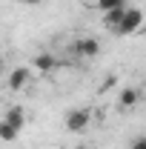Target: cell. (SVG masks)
<instances>
[{
  "instance_id": "4fadbf2b",
  "label": "cell",
  "mask_w": 146,
  "mask_h": 149,
  "mask_svg": "<svg viewBox=\"0 0 146 149\" xmlns=\"http://www.w3.org/2000/svg\"><path fill=\"white\" fill-rule=\"evenodd\" d=\"M26 3H29V6H40L43 0H26Z\"/></svg>"
},
{
  "instance_id": "5bb4252c",
  "label": "cell",
  "mask_w": 146,
  "mask_h": 149,
  "mask_svg": "<svg viewBox=\"0 0 146 149\" xmlns=\"http://www.w3.org/2000/svg\"><path fill=\"white\" fill-rule=\"evenodd\" d=\"M20 3H26V0H20Z\"/></svg>"
},
{
  "instance_id": "30bf717a",
  "label": "cell",
  "mask_w": 146,
  "mask_h": 149,
  "mask_svg": "<svg viewBox=\"0 0 146 149\" xmlns=\"http://www.w3.org/2000/svg\"><path fill=\"white\" fill-rule=\"evenodd\" d=\"M100 12H112V9H120V6H126V0H97L95 3Z\"/></svg>"
},
{
  "instance_id": "52a82bcc",
  "label": "cell",
  "mask_w": 146,
  "mask_h": 149,
  "mask_svg": "<svg viewBox=\"0 0 146 149\" xmlns=\"http://www.w3.org/2000/svg\"><path fill=\"white\" fill-rule=\"evenodd\" d=\"M138 100H140V92H138V89H129V86H126V89H120V95H117V103H120L123 109L135 106Z\"/></svg>"
},
{
  "instance_id": "7c38bea8",
  "label": "cell",
  "mask_w": 146,
  "mask_h": 149,
  "mask_svg": "<svg viewBox=\"0 0 146 149\" xmlns=\"http://www.w3.org/2000/svg\"><path fill=\"white\" fill-rule=\"evenodd\" d=\"M129 149H146V138H138V141H132V146Z\"/></svg>"
},
{
  "instance_id": "277c9868",
  "label": "cell",
  "mask_w": 146,
  "mask_h": 149,
  "mask_svg": "<svg viewBox=\"0 0 146 149\" xmlns=\"http://www.w3.org/2000/svg\"><path fill=\"white\" fill-rule=\"evenodd\" d=\"M74 52L83 55V57H95L100 52V40H97V37H80V40L74 43Z\"/></svg>"
},
{
  "instance_id": "7a4b0ae2",
  "label": "cell",
  "mask_w": 146,
  "mask_h": 149,
  "mask_svg": "<svg viewBox=\"0 0 146 149\" xmlns=\"http://www.w3.org/2000/svg\"><path fill=\"white\" fill-rule=\"evenodd\" d=\"M92 120V112L89 109H72L66 115V129L69 132H83Z\"/></svg>"
},
{
  "instance_id": "ba28073f",
  "label": "cell",
  "mask_w": 146,
  "mask_h": 149,
  "mask_svg": "<svg viewBox=\"0 0 146 149\" xmlns=\"http://www.w3.org/2000/svg\"><path fill=\"white\" fill-rule=\"evenodd\" d=\"M17 135H20L17 126H12L9 120H0V141H3V143H15Z\"/></svg>"
},
{
  "instance_id": "6da1fadb",
  "label": "cell",
  "mask_w": 146,
  "mask_h": 149,
  "mask_svg": "<svg viewBox=\"0 0 146 149\" xmlns=\"http://www.w3.org/2000/svg\"><path fill=\"white\" fill-rule=\"evenodd\" d=\"M143 23H146L143 9H138V6H129L126 15H123V20H120V26L115 29V35H138V32L143 29Z\"/></svg>"
},
{
  "instance_id": "9a60e30c",
  "label": "cell",
  "mask_w": 146,
  "mask_h": 149,
  "mask_svg": "<svg viewBox=\"0 0 146 149\" xmlns=\"http://www.w3.org/2000/svg\"><path fill=\"white\" fill-rule=\"evenodd\" d=\"M80 149H83V146H80Z\"/></svg>"
},
{
  "instance_id": "5b68a950",
  "label": "cell",
  "mask_w": 146,
  "mask_h": 149,
  "mask_svg": "<svg viewBox=\"0 0 146 149\" xmlns=\"http://www.w3.org/2000/svg\"><path fill=\"white\" fill-rule=\"evenodd\" d=\"M126 9H129V6H120V9H112V12H103V26L115 32V29L120 26V20H123V15H126Z\"/></svg>"
},
{
  "instance_id": "8992f818",
  "label": "cell",
  "mask_w": 146,
  "mask_h": 149,
  "mask_svg": "<svg viewBox=\"0 0 146 149\" xmlns=\"http://www.w3.org/2000/svg\"><path fill=\"white\" fill-rule=\"evenodd\" d=\"M55 66H57V60L49 55V52H40V55L35 57V69H37V74H49Z\"/></svg>"
},
{
  "instance_id": "9c48e42d",
  "label": "cell",
  "mask_w": 146,
  "mask_h": 149,
  "mask_svg": "<svg viewBox=\"0 0 146 149\" xmlns=\"http://www.w3.org/2000/svg\"><path fill=\"white\" fill-rule=\"evenodd\" d=\"M3 120H9L12 126L23 129V123H26V112H23V106H12V109L6 112V118H3Z\"/></svg>"
},
{
  "instance_id": "3957f363",
  "label": "cell",
  "mask_w": 146,
  "mask_h": 149,
  "mask_svg": "<svg viewBox=\"0 0 146 149\" xmlns=\"http://www.w3.org/2000/svg\"><path fill=\"white\" fill-rule=\"evenodd\" d=\"M29 80H32V69L17 66L15 72L9 74V89H12V92H23V89L29 86Z\"/></svg>"
},
{
  "instance_id": "8fae6325",
  "label": "cell",
  "mask_w": 146,
  "mask_h": 149,
  "mask_svg": "<svg viewBox=\"0 0 146 149\" xmlns=\"http://www.w3.org/2000/svg\"><path fill=\"white\" fill-rule=\"evenodd\" d=\"M115 83H117V74H109V77H106V80L100 83V92H106V89H112Z\"/></svg>"
}]
</instances>
